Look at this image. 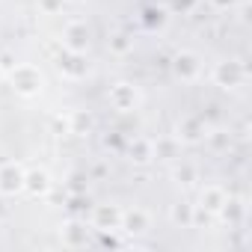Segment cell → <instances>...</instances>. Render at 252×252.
Returning a JSON list of instances; mask_svg holds the SVG:
<instances>
[{"instance_id":"cell-5","label":"cell","mask_w":252,"mask_h":252,"mask_svg":"<svg viewBox=\"0 0 252 252\" xmlns=\"http://www.w3.org/2000/svg\"><path fill=\"white\" fill-rule=\"evenodd\" d=\"M128 231H146V217L143 214H131L128 217Z\"/></svg>"},{"instance_id":"cell-1","label":"cell","mask_w":252,"mask_h":252,"mask_svg":"<svg viewBox=\"0 0 252 252\" xmlns=\"http://www.w3.org/2000/svg\"><path fill=\"white\" fill-rule=\"evenodd\" d=\"M18 187H24V175H21L15 166H6L3 172H0V190H3V193H12V190H18Z\"/></svg>"},{"instance_id":"cell-4","label":"cell","mask_w":252,"mask_h":252,"mask_svg":"<svg viewBox=\"0 0 252 252\" xmlns=\"http://www.w3.org/2000/svg\"><path fill=\"white\" fill-rule=\"evenodd\" d=\"M68 39H71V48H83V42H86V30L71 27V30H68Z\"/></svg>"},{"instance_id":"cell-3","label":"cell","mask_w":252,"mask_h":252,"mask_svg":"<svg viewBox=\"0 0 252 252\" xmlns=\"http://www.w3.org/2000/svg\"><path fill=\"white\" fill-rule=\"evenodd\" d=\"M27 187H30L33 193H42V190H48V175H45V172H33V175L27 178Z\"/></svg>"},{"instance_id":"cell-7","label":"cell","mask_w":252,"mask_h":252,"mask_svg":"<svg viewBox=\"0 0 252 252\" xmlns=\"http://www.w3.org/2000/svg\"><path fill=\"white\" fill-rule=\"evenodd\" d=\"M68 231H71V243H80V237H83L86 228H80V225H68Z\"/></svg>"},{"instance_id":"cell-6","label":"cell","mask_w":252,"mask_h":252,"mask_svg":"<svg viewBox=\"0 0 252 252\" xmlns=\"http://www.w3.org/2000/svg\"><path fill=\"white\" fill-rule=\"evenodd\" d=\"M98 222H101V225H107V222H110V225L119 222V211H107V208L98 211Z\"/></svg>"},{"instance_id":"cell-2","label":"cell","mask_w":252,"mask_h":252,"mask_svg":"<svg viewBox=\"0 0 252 252\" xmlns=\"http://www.w3.org/2000/svg\"><path fill=\"white\" fill-rule=\"evenodd\" d=\"M15 77H18V89H21V92H36L39 83H42V77H39L33 68H18Z\"/></svg>"}]
</instances>
